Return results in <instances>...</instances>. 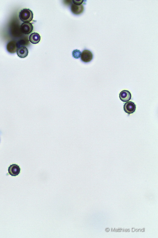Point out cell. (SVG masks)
<instances>
[{"instance_id":"6da1fadb","label":"cell","mask_w":158,"mask_h":238,"mask_svg":"<svg viewBox=\"0 0 158 238\" xmlns=\"http://www.w3.org/2000/svg\"><path fill=\"white\" fill-rule=\"evenodd\" d=\"M20 19L23 22H27L31 21L33 18V14L31 10L25 9L21 10L19 13Z\"/></svg>"},{"instance_id":"7a4b0ae2","label":"cell","mask_w":158,"mask_h":238,"mask_svg":"<svg viewBox=\"0 0 158 238\" xmlns=\"http://www.w3.org/2000/svg\"><path fill=\"white\" fill-rule=\"evenodd\" d=\"M93 57L92 53L88 50H85L83 51L81 55V59L83 62L85 63L91 62L92 59Z\"/></svg>"},{"instance_id":"3957f363","label":"cell","mask_w":158,"mask_h":238,"mask_svg":"<svg viewBox=\"0 0 158 238\" xmlns=\"http://www.w3.org/2000/svg\"><path fill=\"white\" fill-rule=\"evenodd\" d=\"M124 109L127 113L132 114L134 113L136 110V105L133 102L129 101L124 104Z\"/></svg>"},{"instance_id":"277c9868","label":"cell","mask_w":158,"mask_h":238,"mask_svg":"<svg viewBox=\"0 0 158 238\" xmlns=\"http://www.w3.org/2000/svg\"><path fill=\"white\" fill-rule=\"evenodd\" d=\"M33 27L31 23L29 22L23 23L21 26L22 32L25 34H29L32 32Z\"/></svg>"},{"instance_id":"5b68a950","label":"cell","mask_w":158,"mask_h":238,"mask_svg":"<svg viewBox=\"0 0 158 238\" xmlns=\"http://www.w3.org/2000/svg\"><path fill=\"white\" fill-rule=\"evenodd\" d=\"M21 172V169L16 164L12 165L9 167L8 168L9 174L13 176L18 175Z\"/></svg>"},{"instance_id":"8992f818","label":"cell","mask_w":158,"mask_h":238,"mask_svg":"<svg viewBox=\"0 0 158 238\" xmlns=\"http://www.w3.org/2000/svg\"><path fill=\"white\" fill-rule=\"evenodd\" d=\"M119 97L121 100L124 102L129 101L131 98V94L129 91L124 90L120 93Z\"/></svg>"},{"instance_id":"52a82bcc","label":"cell","mask_w":158,"mask_h":238,"mask_svg":"<svg viewBox=\"0 0 158 238\" xmlns=\"http://www.w3.org/2000/svg\"><path fill=\"white\" fill-rule=\"evenodd\" d=\"M71 10L73 14L79 15L81 14L84 11V7L82 4L77 5L73 4L71 6Z\"/></svg>"},{"instance_id":"ba28073f","label":"cell","mask_w":158,"mask_h":238,"mask_svg":"<svg viewBox=\"0 0 158 238\" xmlns=\"http://www.w3.org/2000/svg\"><path fill=\"white\" fill-rule=\"evenodd\" d=\"M18 45L14 41H11L9 42L7 45L6 48L8 51L11 53H14L18 50Z\"/></svg>"},{"instance_id":"9c48e42d","label":"cell","mask_w":158,"mask_h":238,"mask_svg":"<svg viewBox=\"0 0 158 238\" xmlns=\"http://www.w3.org/2000/svg\"><path fill=\"white\" fill-rule=\"evenodd\" d=\"M30 42L33 44H38L41 40V37L39 34L37 33H32L30 35L29 38Z\"/></svg>"},{"instance_id":"30bf717a","label":"cell","mask_w":158,"mask_h":238,"mask_svg":"<svg viewBox=\"0 0 158 238\" xmlns=\"http://www.w3.org/2000/svg\"><path fill=\"white\" fill-rule=\"evenodd\" d=\"M17 54L20 57L23 58L28 56V50L25 47H20L17 51Z\"/></svg>"},{"instance_id":"8fae6325","label":"cell","mask_w":158,"mask_h":238,"mask_svg":"<svg viewBox=\"0 0 158 238\" xmlns=\"http://www.w3.org/2000/svg\"><path fill=\"white\" fill-rule=\"evenodd\" d=\"M81 53L79 50H74L73 53V56L76 59H78L81 55Z\"/></svg>"},{"instance_id":"7c38bea8","label":"cell","mask_w":158,"mask_h":238,"mask_svg":"<svg viewBox=\"0 0 158 238\" xmlns=\"http://www.w3.org/2000/svg\"><path fill=\"white\" fill-rule=\"evenodd\" d=\"M73 4L77 5H82L83 2V0L81 1H73Z\"/></svg>"},{"instance_id":"4fadbf2b","label":"cell","mask_w":158,"mask_h":238,"mask_svg":"<svg viewBox=\"0 0 158 238\" xmlns=\"http://www.w3.org/2000/svg\"><path fill=\"white\" fill-rule=\"evenodd\" d=\"M109 228H106L105 229V230L106 231V232H108V231H109Z\"/></svg>"},{"instance_id":"5bb4252c","label":"cell","mask_w":158,"mask_h":238,"mask_svg":"<svg viewBox=\"0 0 158 238\" xmlns=\"http://www.w3.org/2000/svg\"><path fill=\"white\" fill-rule=\"evenodd\" d=\"M135 229L134 228H132V232H134V231H135Z\"/></svg>"},{"instance_id":"9a60e30c","label":"cell","mask_w":158,"mask_h":238,"mask_svg":"<svg viewBox=\"0 0 158 238\" xmlns=\"http://www.w3.org/2000/svg\"><path fill=\"white\" fill-rule=\"evenodd\" d=\"M115 232H117L118 229H115Z\"/></svg>"},{"instance_id":"2e32d148","label":"cell","mask_w":158,"mask_h":238,"mask_svg":"<svg viewBox=\"0 0 158 238\" xmlns=\"http://www.w3.org/2000/svg\"><path fill=\"white\" fill-rule=\"evenodd\" d=\"M127 231H128V232H129V231H130V230H129V229H127Z\"/></svg>"},{"instance_id":"e0dca14e","label":"cell","mask_w":158,"mask_h":238,"mask_svg":"<svg viewBox=\"0 0 158 238\" xmlns=\"http://www.w3.org/2000/svg\"><path fill=\"white\" fill-rule=\"evenodd\" d=\"M111 231L112 232H113V230L112 228H111Z\"/></svg>"},{"instance_id":"ac0fdd59","label":"cell","mask_w":158,"mask_h":238,"mask_svg":"<svg viewBox=\"0 0 158 238\" xmlns=\"http://www.w3.org/2000/svg\"><path fill=\"white\" fill-rule=\"evenodd\" d=\"M141 231H142V232H143V231H144V229H142V230H141Z\"/></svg>"},{"instance_id":"d6986e66","label":"cell","mask_w":158,"mask_h":238,"mask_svg":"<svg viewBox=\"0 0 158 238\" xmlns=\"http://www.w3.org/2000/svg\"><path fill=\"white\" fill-rule=\"evenodd\" d=\"M124 231H125V232H127V229H125V230H124Z\"/></svg>"},{"instance_id":"ffe728a7","label":"cell","mask_w":158,"mask_h":238,"mask_svg":"<svg viewBox=\"0 0 158 238\" xmlns=\"http://www.w3.org/2000/svg\"><path fill=\"white\" fill-rule=\"evenodd\" d=\"M135 230H136V232H137V231H138V229H136Z\"/></svg>"},{"instance_id":"44dd1931","label":"cell","mask_w":158,"mask_h":238,"mask_svg":"<svg viewBox=\"0 0 158 238\" xmlns=\"http://www.w3.org/2000/svg\"><path fill=\"white\" fill-rule=\"evenodd\" d=\"M140 230H140V229H139V232H140Z\"/></svg>"},{"instance_id":"7402d4cb","label":"cell","mask_w":158,"mask_h":238,"mask_svg":"<svg viewBox=\"0 0 158 238\" xmlns=\"http://www.w3.org/2000/svg\"><path fill=\"white\" fill-rule=\"evenodd\" d=\"M120 231H121V229L120 228L119 229V232H120Z\"/></svg>"},{"instance_id":"603a6c76","label":"cell","mask_w":158,"mask_h":238,"mask_svg":"<svg viewBox=\"0 0 158 238\" xmlns=\"http://www.w3.org/2000/svg\"><path fill=\"white\" fill-rule=\"evenodd\" d=\"M118 231H119V228L118 229Z\"/></svg>"},{"instance_id":"cb8c5ba5","label":"cell","mask_w":158,"mask_h":238,"mask_svg":"<svg viewBox=\"0 0 158 238\" xmlns=\"http://www.w3.org/2000/svg\"><path fill=\"white\" fill-rule=\"evenodd\" d=\"M115 228H114V230H113V231H115Z\"/></svg>"},{"instance_id":"d4e9b609","label":"cell","mask_w":158,"mask_h":238,"mask_svg":"<svg viewBox=\"0 0 158 238\" xmlns=\"http://www.w3.org/2000/svg\"><path fill=\"white\" fill-rule=\"evenodd\" d=\"M122 232H124V229H122Z\"/></svg>"}]
</instances>
